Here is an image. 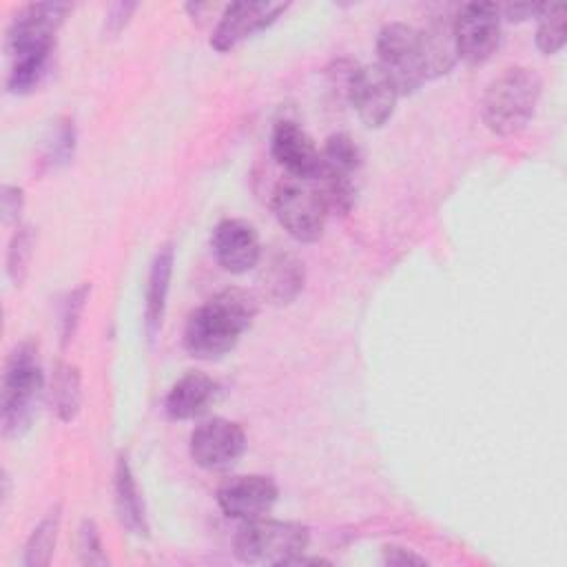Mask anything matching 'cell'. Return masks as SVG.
<instances>
[{
	"label": "cell",
	"mask_w": 567,
	"mask_h": 567,
	"mask_svg": "<svg viewBox=\"0 0 567 567\" xmlns=\"http://www.w3.org/2000/svg\"><path fill=\"white\" fill-rule=\"evenodd\" d=\"M257 299L244 288H224L195 308L184 326V350L193 359L215 361L228 354L257 317Z\"/></svg>",
	"instance_id": "obj_1"
},
{
	"label": "cell",
	"mask_w": 567,
	"mask_h": 567,
	"mask_svg": "<svg viewBox=\"0 0 567 567\" xmlns=\"http://www.w3.org/2000/svg\"><path fill=\"white\" fill-rule=\"evenodd\" d=\"M42 392L44 372L38 346L24 339L11 348L2 372L0 423L7 439H20L31 427Z\"/></svg>",
	"instance_id": "obj_2"
},
{
	"label": "cell",
	"mask_w": 567,
	"mask_h": 567,
	"mask_svg": "<svg viewBox=\"0 0 567 567\" xmlns=\"http://www.w3.org/2000/svg\"><path fill=\"white\" fill-rule=\"evenodd\" d=\"M543 91L540 75L529 66H509L496 75L481 100L483 124L494 135L523 131L536 113Z\"/></svg>",
	"instance_id": "obj_3"
},
{
	"label": "cell",
	"mask_w": 567,
	"mask_h": 567,
	"mask_svg": "<svg viewBox=\"0 0 567 567\" xmlns=\"http://www.w3.org/2000/svg\"><path fill=\"white\" fill-rule=\"evenodd\" d=\"M310 545L308 525L277 518L244 520L233 538V554L246 565L284 567Z\"/></svg>",
	"instance_id": "obj_4"
},
{
	"label": "cell",
	"mask_w": 567,
	"mask_h": 567,
	"mask_svg": "<svg viewBox=\"0 0 567 567\" xmlns=\"http://www.w3.org/2000/svg\"><path fill=\"white\" fill-rule=\"evenodd\" d=\"M377 64L392 78L399 95L414 93L427 82L421 29L408 22H390L377 35Z\"/></svg>",
	"instance_id": "obj_5"
},
{
	"label": "cell",
	"mask_w": 567,
	"mask_h": 567,
	"mask_svg": "<svg viewBox=\"0 0 567 567\" xmlns=\"http://www.w3.org/2000/svg\"><path fill=\"white\" fill-rule=\"evenodd\" d=\"M272 213L279 226L301 244L321 239L328 219V210L310 182L295 177L277 184L272 193Z\"/></svg>",
	"instance_id": "obj_6"
},
{
	"label": "cell",
	"mask_w": 567,
	"mask_h": 567,
	"mask_svg": "<svg viewBox=\"0 0 567 567\" xmlns=\"http://www.w3.org/2000/svg\"><path fill=\"white\" fill-rule=\"evenodd\" d=\"M69 13V2H31L20 7L7 27L4 49L9 58L38 51H53L55 35Z\"/></svg>",
	"instance_id": "obj_7"
},
{
	"label": "cell",
	"mask_w": 567,
	"mask_h": 567,
	"mask_svg": "<svg viewBox=\"0 0 567 567\" xmlns=\"http://www.w3.org/2000/svg\"><path fill=\"white\" fill-rule=\"evenodd\" d=\"M501 7L494 2L461 4L452 20L458 60L472 66L487 62L501 44Z\"/></svg>",
	"instance_id": "obj_8"
},
{
	"label": "cell",
	"mask_w": 567,
	"mask_h": 567,
	"mask_svg": "<svg viewBox=\"0 0 567 567\" xmlns=\"http://www.w3.org/2000/svg\"><path fill=\"white\" fill-rule=\"evenodd\" d=\"M346 95L359 120L368 128H381L394 115L399 89L392 78L377 64H361L348 71Z\"/></svg>",
	"instance_id": "obj_9"
},
{
	"label": "cell",
	"mask_w": 567,
	"mask_h": 567,
	"mask_svg": "<svg viewBox=\"0 0 567 567\" xmlns=\"http://www.w3.org/2000/svg\"><path fill=\"white\" fill-rule=\"evenodd\" d=\"M188 452L195 465L204 470H228L246 452V432L230 419H206L190 432Z\"/></svg>",
	"instance_id": "obj_10"
},
{
	"label": "cell",
	"mask_w": 567,
	"mask_h": 567,
	"mask_svg": "<svg viewBox=\"0 0 567 567\" xmlns=\"http://www.w3.org/2000/svg\"><path fill=\"white\" fill-rule=\"evenodd\" d=\"M288 4L284 2H266V0H239L224 7L213 35L210 47L219 53H226L241 44L244 40L252 38L255 33L268 29Z\"/></svg>",
	"instance_id": "obj_11"
},
{
	"label": "cell",
	"mask_w": 567,
	"mask_h": 567,
	"mask_svg": "<svg viewBox=\"0 0 567 567\" xmlns=\"http://www.w3.org/2000/svg\"><path fill=\"white\" fill-rule=\"evenodd\" d=\"M279 498V487L270 476L244 474L233 476L217 489L219 509L235 520H252L268 516Z\"/></svg>",
	"instance_id": "obj_12"
},
{
	"label": "cell",
	"mask_w": 567,
	"mask_h": 567,
	"mask_svg": "<svg viewBox=\"0 0 567 567\" xmlns=\"http://www.w3.org/2000/svg\"><path fill=\"white\" fill-rule=\"evenodd\" d=\"M210 250L217 264L233 275H244L261 261V241L246 219H221L210 235Z\"/></svg>",
	"instance_id": "obj_13"
},
{
	"label": "cell",
	"mask_w": 567,
	"mask_h": 567,
	"mask_svg": "<svg viewBox=\"0 0 567 567\" xmlns=\"http://www.w3.org/2000/svg\"><path fill=\"white\" fill-rule=\"evenodd\" d=\"M270 153L290 177L310 182L321 162V148L315 140L292 120H279L270 135Z\"/></svg>",
	"instance_id": "obj_14"
},
{
	"label": "cell",
	"mask_w": 567,
	"mask_h": 567,
	"mask_svg": "<svg viewBox=\"0 0 567 567\" xmlns=\"http://www.w3.org/2000/svg\"><path fill=\"white\" fill-rule=\"evenodd\" d=\"M175 250L173 244H164L153 255L148 277H146V297H144V332L153 341L164 323L166 315V299L171 290Z\"/></svg>",
	"instance_id": "obj_15"
},
{
	"label": "cell",
	"mask_w": 567,
	"mask_h": 567,
	"mask_svg": "<svg viewBox=\"0 0 567 567\" xmlns=\"http://www.w3.org/2000/svg\"><path fill=\"white\" fill-rule=\"evenodd\" d=\"M217 394V381L206 372L190 370L182 374L166 394L164 410L173 421H188L202 416Z\"/></svg>",
	"instance_id": "obj_16"
},
{
	"label": "cell",
	"mask_w": 567,
	"mask_h": 567,
	"mask_svg": "<svg viewBox=\"0 0 567 567\" xmlns=\"http://www.w3.org/2000/svg\"><path fill=\"white\" fill-rule=\"evenodd\" d=\"M113 492H115V512H117V518H120L122 527L128 534L137 536V538H148L151 536V525H148L144 496H142L140 485L135 481L131 463L124 454H120L117 463H115Z\"/></svg>",
	"instance_id": "obj_17"
},
{
	"label": "cell",
	"mask_w": 567,
	"mask_h": 567,
	"mask_svg": "<svg viewBox=\"0 0 567 567\" xmlns=\"http://www.w3.org/2000/svg\"><path fill=\"white\" fill-rule=\"evenodd\" d=\"M259 281H261L264 295L272 303L286 306L295 301L297 295L303 290V281H306L303 261L292 252H275L266 261Z\"/></svg>",
	"instance_id": "obj_18"
},
{
	"label": "cell",
	"mask_w": 567,
	"mask_h": 567,
	"mask_svg": "<svg viewBox=\"0 0 567 567\" xmlns=\"http://www.w3.org/2000/svg\"><path fill=\"white\" fill-rule=\"evenodd\" d=\"M310 186L321 197L328 215H348L352 210L357 199L354 173L330 166L321 159L315 177L310 179Z\"/></svg>",
	"instance_id": "obj_19"
},
{
	"label": "cell",
	"mask_w": 567,
	"mask_h": 567,
	"mask_svg": "<svg viewBox=\"0 0 567 567\" xmlns=\"http://www.w3.org/2000/svg\"><path fill=\"white\" fill-rule=\"evenodd\" d=\"M452 20H454V16L452 18H434L425 29H421L427 80L450 73L458 60Z\"/></svg>",
	"instance_id": "obj_20"
},
{
	"label": "cell",
	"mask_w": 567,
	"mask_h": 567,
	"mask_svg": "<svg viewBox=\"0 0 567 567\" xmlns=\"http://www.w3.org/2000/svg\"><path fill=\"white\" fill-rule=\"evenodd\" d=\"M49 403L62 423L78 419L82 408V374L73 363H58L51 377Z\"/></svg>",
	"instance_id": "obj_21"
},
{
	"label": "cell",
	"mask_w": 567,
	"mask_h": 567,
	"mask_svg": "<svg viewBox=\"0 0 567 567\" xmlns=\"http://www.w3.org/2000/svg\"><path fill=\"white\" fill-rule=\"evenodd\" d=\"M60 525H62V507L53 505L27 538L24 556H22L24 567H47L51 563L58 545V536H60Z\"/></svg>",
	"instance_id": "obj_22"
},
{
	"label": "cell",
	"mask_w": 567,
	"mask_h": 567,
	"mask_svg": "<svg viewBox=\"0 0 567 567\" xmlns=\"http://www.w3.org/2000/svg\"><path fill=\"white\" fill-rule=\"evenodd\" d=\"M53 51H38L11 58V69L7 75V91L13 95H27L35 91L49 73Z\"/></svg>",
	"instance_id": "obj_23"
},
{
	"label": "cell",
	"mask_w": 567,
	"mask_h": 567,
	"mask_svg": "<svg viewBox=\"0 0 567 567\" xmlns=\"http://www.w3.org/2000/svg\"><path fill=\"white\" fill-rule=\"evenodd\" d=\"M536 47L545 55H554L565 47L567 40V7L563 2L543 4L536 16Z\"/></svg>",
	"instance_id": "obj_24"
},
{
	"label": "cell",
	"mask_w": 567,
	"mask_h": 567,
	"mask_svg": "<svg viewBox=\"0 0 567 567\" xmlns=\"http://www.w3.org/2000/svg\"><path fill=\"white\" fill-rule=\"evenodd\" d=\"M33 248H35V228L31 224H20L7 246V275L16 288H20L29 275L31 259H33Z\"/></svg>",
	"instance_id": "obj_25"
},
{
	"label": "cell",
	"mask_w": 567,
	"mask_h": 567,
	"mask_svg": "<svg viewBox=\"0 0 567 567\" xmlns=\"http://www.w3.org/2000/svg\"><path fill=\"white\" fill-rule=\"evenodd\" d=\"M89 295H91V284H80L62 297L60 310H58V334H60L62 348H66L73 341L80 319H82V312L86 308Z\"/></svg>",
	"instance_id": "obj_26"
},
{
	"label": "cell",
	"mask_w": 567,
	"mask_h": 567,
	"mask_svg": "<svg viewBox=\"0 0 567 567\" xmlns=\"http://www.w3.org/2000/svg\"><path fill=\"white\" fill-rule=\"evenodd\" d=\"M321 159L330 166L357 173L361 166V148L348 133H332L321 148Z\"/></svg>",
	"instance_id": "obj_27"
},
{
	"label": "cell",
	"mask_w": 567,
	"mask_h": 567,
	"mask_svg": "<svg viewBox=\"0 0 567 567\" xmlns=\"http://www.w3.org/2000/svg\"><path fill=\"white\" fill-rule=\"evenodd\" d=\"M75 155V126L73 120L64 117L55 122L51 128V135L47 140V159L51 162L53 168L66 166Z\"/></svg>",
	"instance_id": "obj_28"
},
{
	"label": "cell",
	"mask_w": 567,
	"mask_h": 567,
	"mask_svg": "<svg viewBox=\"0 0 567 567\" xmlns=\"http://www.w3.org/2000/svg\"><path fill=\"white\" fill-rule=\"evenodd\" d=\"M78 556L82 565H109L95 520L84 518L78 529Z\"/></svg>",
	"instance_id": "obj_29"
},
{
	"label": "cell",
	"mask_w": 567,
	"mask_h": 567,
	"mask_svg": "<svg viewBox=\"0 0 567 567\" xmlns=\"http://www.w3.org/2000/svg\"><path fill=\"white\" fill-rule=\"evenodd\" d=\"M22 208H24V190L20 186H13V184H2L0 186V215H2V224L4 226H11V224L20 226Z\"/></svg>",
	"instance_id": "obj_30"
},
{
	"label": "cell",
	"mask_w": 567,
	"mask_h": 567,
	"mask_svg": "<svg viewBox=\"0 0 567 567\" xmlns=\"http://www.w3.org/2000/svg\"><path fill=\"white\" fill-rule=\"evenodd\" d=\"M135 9H137L135 2H115V4H111V9L106 11V18H104V33L117 35L128 24Z\"/></svg>",
	"instance_id": "obj_31"
},
{
	"label": "cell",
	"mask_w": 567,
	"mask_h": 567,
	"mask_svg": "<svg viewBox=\"0 0 567 567\" xmlns=\"http://www.w3.org/2000/svg\"><path fill=\"white\" fill-rule=\"evenodd\" d=\"M383 563L392 567H408V565H427L423 556L403 547V545H385L383 547Z\"/></svg>",
	"instance_id": "obj_32"
},
{
	"label": "cell",
	"mask_w": 567,
	"mask_h": 567,
	"mask_svg": "<svg viewBox=\"0 0 567 567\" xmlns=\"http://www.w3.org/2000/svg\"><path fill=\"white\" fill-rule=\"evenodd\" d=\"M543 4H532V2H514V4H503L501 16L509 22H523L529 18H536L540 13Z\"/></svg>",
	"instance_id": "obj_33"
}]
</instances>
